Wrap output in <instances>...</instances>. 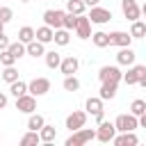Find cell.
Instances as JSON below:
<instances>
[{
  "label": "cell",
  "mask_w": 146,
  "mask_h": 146,
  "mask_svg": "<svg viewBox=\"0 0 146 146\" xmlns=\"http://www.w3.org/2000/svg\"><path fill=\"white\" fill-rule=\"evenodd\" d=\"M144 73H146V66H141V64H132V66H128V73H123V82H125L128 87L139 84V80H141Z\"/></svg>",
  "instance_id": "30bf717a"
},
{
  "label": "cell",
  "mask_w": 146,
  "mask_h": 146,
  "mask_svg": "<svg viewBox=\"0 0 146 146\" xmlns=\"http://www.w3.org/2000/svg\"><path fill=\"white\" fill-rule=\"evenodd\" d=\"M114 146H137L139 144V137L135 135V130H128V132H121L112 139Z\"/></svg>",
  "instance_id": "2e32d148"
},
{
  "label": "cell",
  "mask_w": 146,
  "mask_h": 146,
  "mask_svg": "<svg viewBox=\"0 0 146 146\" xmlns=\"http://www.w3.org/2000/svg\"><path fill=\"white\" fill-rule=\"evenodd\" d=\"M78 68H80V59H78L75 55L64 57V59H62V64H59V71H62L64 75H75V73H78Z\"/></svg>",
  "instance_id": "9a60e30c"
},
{
  "label": "cell",
  "mask_w": 146,
  "mask_h": 146,
  "mask_svg": "<svg viewBox=\"0 0 146 146\" xmlns=\"http://www.w3.org/2000/svg\"><path fill=\"white\" fill-rule=\"evenodd\" d=\"M96 139V130L91 128H80V130H73V135L66 139V146H82L87 141Z\"/></svg>",
  "instance_id": "6da1fadb"
},
{
  "label": "cell",
  "mask_w": 146,
  "mask_h": 146,
  "mask_svg": "<svg viewBox=\"0 0 146 146\" xmlns=\"http://www.w3.org/2000/svg\"><path fill=\"white\" fill-rule=\"evenodd\" d=\"M43 57H46V66H48V68H59V64H62V59H64L57 50H48Z\"/></svg>",
  "instance_id": "cb8c5ba5"
},
{
  "label": "cell",
  "mask_w": 146,
  "mask_h": 146,
  "mask_svg": "<svg viewBox=\"0 0 146 146\" xmlns=\"http://www.w3.org/2000/svg\"><path fill=\"white\" fill-rule=\"evenodd\" d=\"M64 16H66V11H62V9H46L43 11V23L57 30V27H64Z\"/></svg>",
  "instance_id": "52a82bcc"
},
{
  "label": "cell",
  "mask_w": 146,
  "mask_h": 146,
  "mask_svg": "<svg viewBox=\"0 0 146 146\" xmlns=\"http://www.w3.org/2000/svg\"><path fill=\"white\" fill-rule=\"evenodd\" d=\"M25 48H27V55H30V57H34V59L46 55V43H41L39 39H34V41L25 43Z\"/></svg>",
  "instance_id": "ac0fdd59"
},
{
  "label": "cell",
  "mask_w": 146,
  "mask_h": 146,
  "mask_svg": "<svg viewBox=\"0 0 146 146\" xmlns=\"http://www.w3.org/2000/svg\"><path fill=\"white\" fill-rule=\"evenodd\" d=\"M116 125L112 123V121H103V123H98V130H96V139L98 141H103V144H110L114 137H116Z\"/></svg>",
  "instance_id": "3957f363"
},
{
  "label": "cell",
  "mask_w": 146,
  "mask_h": 146,
  "mask_svg": "<svg viewBox=\"0 0 146 146\" xmlns=\"http://www.w3.org/2000/svg\"><path fill=\"white\" fill-rule=\"evenodd\" d=\"M84 123H87V112H82V110H73V112L66 116V128H68L71 132L84 128Z\"/></svg>",
  "instance_id": "9c48e42d"
},
{
  "label": "cell",
  "mask_w": 146,
  "mask_h": 146,
  "mask_svg": "<svg viewBox=\"0 0 146 146\" xmlns=\"http://www.w3.org/2000/svg\"><path fill=\"white\" fill-rule=\"evenodd\" d=\"M84 110H87V114H91V116L96 119V123H103V121H105V116H103V98H100V96L87 98Z\"/></svg>",
  "instance_id": "277c9868"
},
{
  "label": "cell",
  "mask_w": 146,
  "mask_h": 146,
  "mask_svg": "<svg viewBox=\"0 0 146 146\" xmlns=\"http://www.w3.org/2000/svg\"><path fill=\"white\" fill-rule=\"evenodd\" d=\"M9 43H11V41H9V39H7V34L2 32V34H0V50H7V48H9Z\"/></svg>",
  "instance_id": "74e56055"
},
{
  "label": "cell",
  "mask_w": 146,
  "mask_h": 146,
  "mask_svg": "<svg viewBox=\"0 0 146 146\" xmlns=\"http://www.w3.org/2000/svg\"><path fill=\"white\" fill-rule=\"evenodd\" d=\"M36 39V30L34 27H30V25H23L21 30H18V41H23V43H30V41H34Z\"/></svg>",
  "instance_id": "603a6c76"
},
{
  "label": "cell",
  "mask_w": 146,
  "mask_h": 146,
  "mask_svg": "<svg viewBox=\"0 0 146 146\" xmlns=\"http://www.w3.org/2000/svg\"><path fill=\"white\" fill-rule=\"evenodd\" d=\"M5 25H7V23H2V21H0V34L5 32Z\"/></svg>",
  "instance_id": "7bdbcfd3"
},
{
  "label": "cell",
  "mask_w": 146,
  "mask_h": 146,
  "mask_svg": "<svg viewBox=\"0 0 146 146\" xmlns=\"http://www.w3.org/2000/svg\"><path fill=\"white\" fill-rule=\"evenodd\" d=\"M75 34H78V39H91V21H89V16H84V14L78 16Z\"/></svg>",
  "instance_id": "4fadbf2b"
},
{
  "label": "cell",
  "mask_w": 146,
  "mask_h": 146,
  "mask_svg": "<svg viewBox=\"0 0 146 146\" xmlns=\"http://www.w3.org/2000/svg\"><path fill=\"white\" fill-rule=\"evenodd\" d=\"M9 52H11L16 59H21L23 55H27V48H25L23 41H14V43H9Z\"/></svg>",
  "instance_id": "4dcf8cb0"
},
{
  "label": "cell",
  "mask_w": 146,
  "mask_h": 146,
  "mask_svg": "<svg viewBox=\"0 0 146 146\" xmlns=\"http://www.w3.org/2000/svg\"><path fill=\"white\" fill-rule=\"evenodd\" d=\"M64 91H78L80 89V80L75 75H64V82H62Z\"/></svg>",
  "instance_id": "1f68e13d"
},
{
  "label": "cell",
  "mask_w": 146,
  "mask_h": 146,
  "mask_svg": "<svg viewBox=\"0 0 146 146\" xmlns=\"http://www.w3.org/2000/svg\"><path fill=\"white\" fill-rule=\"evenodd\" d=\"M39 135H41V141H43V144H52V141L57 139V130H55V125H48V123L39 130Z\"/></svg>",
  "instance_id": "44dd1931"
},
{
  "label": "cell",
  "mask_w": 146,
  "mask_h": 146,
  "mask_svg": "<svg viewBox=\"0 0 146 146\" xmlns=\"http://www.w3.org/2000/svg\"><path fill=\"white\" fill-rule=\"evenodd\" d=\"M135 50L130 48V46H125V48H119V52H116V64L119 66H132L135 64Z\"/></svg>",
  "instance_id": "e0dca14e"
},
{
  "label": "cell",
  "mask_w": 146,
  "mask_h": 146,
  "mask_svg": "<svg viewBox=\"0 0 146 146\" xmlns=\"http://www.w3.org/2000/svg\"><path fill=\"white\" fill-rule=\"evenodd\" d=\"M89 16V21L91 23H96V25H105V23H110L112 21V11L110 9H105V7H91V11L87 14Z\"/></svg>",
  "instance_id": "ba28073f"
},
{
  "label": "cell",
  "mask_w": 146,
  "mask_h": 146,
  "mask_svg": "<svg viewBox=\"0 0 146 146\" xmlns=\"http://www.w3.org/2000/svg\"><path fill=\"white\" fill-rule=\"evenodd\" d=\"M84 2H87V7H96L100 0H84Z\"/></svg>",
  "instance_id": "60d3db41"
},
{
  "label": "cell",
  "mask_w": 146,
  "mask_h": 146,
  "mask_svg": "<svg viewBox=\"0 0 146 146\" xmlns=\"http://www.w3.org/2000/svg\"><path fill=\"white\" fill-rule=\"evenodd\" d=\"M16 110L23 112V114H32V112L36 110V96H32V94L27 91L25 96L16 98Z\"/></svg>",
  "instance_id": "8fae6325"
},
{
  "label": "cell",
  "mask_w": 146,
  "mask_h": 146,
  "mask_svg": "<svg viewBox=\"0 0 146 146\" xmlns=\"http://www.w3.org/2000/svg\"><path fill=\"white\" fill-rule=\"evenodd\" d=\"M116 87H119V82H100L98 96H100L103 100H112V98L116 96Z\"/></svg>",
  "instance_id": "d6986e66"
},
{
  "label": "cell",
  "mask_w": 146,
  "mask_h": 146,
  "mask_svg": "<svg viewBox=\"0 0 146 146\" xmlns=\"http://www.w3.org/2000/svg\"><path fill=\"white\" fill-rule=\"evenodd\" d=\"M14 18V9L11 7H0V21L2 23H9Z\"/></svg>",
  "instance_id": "8d00e7d4"
},
{
  "label": "cell",
  "mask_w": 146,
  "mask_h": 146,
  "mask_svg": "<svg viewBox=\"0 0 146 146\" xmlns=\"http://www.w3.org/2000/svg\"><path fill=\"white\" fill-rule=\"evenodd\" d=\"M36 39H39L41 43H50V41L55 39V27H50V25L36 27Z\"/></svg>",
  "instance_id": "ffe728a7"
},
{
  "label": "cell",
  "mask_w": 146,
  "mask_h": 146,
  "mask_svg": "<svg viewBox=\"0 0 146 146\" xmlns=\"http://www.w3.org/2000/svg\"><path fill=\"white\" fill-rule=\"evenodd\" d=\"M114 125H116L119 132L137 130V128H139V116H135V114H119L116 121H114Z\"/></svg>",
  "instance_id": "7a4b0ae2"
},
{
  "label": "cell",
  "mask_w": 146,
  "mask_h": 146,
  "mask_svg": "<svg viewBox=\"0 0 146 146\" xmlns=\"http://www.w3.org/2000/svg\"><path fill=\"white\" fill-rule=\"evenodd\" d=\"M121 11H123V16H125L130 23L141 16V7L137 5V0H121Z\"/></svg>",
  "instance_id": "7c38bea8"
},
{
  "label": "cell",
  "mask_w": 146,
  "mask_h": 146,
  "mask_svg": "<svg viewBox=\"0 0 146 146\" xmlns=\"http://www.w3.org/2000/svg\"><path fill=\"white\" fill-rule=\"evenodd\" d=\"M130 43H132V34H130V32H121V30H116V32L110 34V46L125 48V46H130Z\"/></svg>",
  "instance_id": "5bb4252c"
},
{
  "label": "cell",
  "mask_w": 146,
  "mask_h": 146,
  "mask_svg": "<svg viewBox=\"0 0 146 146\" xmlns=\"http://www.w3.org/2000/svg\"><path fill=\"white\" fill-rule=\"evenodd\" d=\"M16 62H18V59L9 52V48H7V50H0V64H2V66H14Z\"/></svg>",
  "instance_id": "e575fe53"
},
{
  "label": "cell",
  "mask_w": 146,
  "mask_h": 146,
  "mask_svg": "<svg viewBox=\"0 0 146 146\" xmlns=\"http://www.w3.org/2000/svg\"><path fill=\"white\" fill-rule=\"evenodd\" d=\"M139 87H144V89H146V73L141 75V80H139Z\"/></svg>",
  "instance_id": "b9f144b4"
},
{
  "label": "cell",
  "mask_w": 146,
  "mask_h": 146,
  "mask_svg": "<svg viewBox=\"0 0 146 146\" xmlns=\"http://www.w3.org/2000/svg\"><path fill=\"white\" fill-rule=\"evenodd\" d=\"M141 16H146V2L141 5Z\"/></svg>",
  "instance_id": "ee69618b"
},
{
  "label": "cell",
  "mask_w": 146,
  "mask_h": 146,
  "mask_svg": "<svg viewBox=\"0 0 146 146\" xmlns=\"http://www.w3.org/2000/svg\"><path fill=\"white\" fill-rule=\"evenodd\" d=\"M68 32H71V30H66V27H57L52 41H55L57 46H68V41H71V34H68Z\"/></svg>",
  "instance_id": "484cf974"
},
{
  "label": "cell",
  "mask_w": 146,
  "mask_h": 146,
  "mask_svg": "<svg viewBox=\"0 0 146 146\" xmlns=\"http://www.w3.org/2000/svg\"><path fill=\"white\" fill-rule=\"evenodd\" d=\"M21 2H30V0H21Z\"/></svg>",
  "instance_id": "f6af8a7d"
},
{
  "label": "cell",
  "mask_w": 146,
  "mask_h": 146,
  "mask_svg": "<svg viewBox=\"0 0 146 146\" xmlns=\"http://www.w3.org/2000/svg\"><path fill=\"white\" fill-rule=\"evenodd\" d=\"M98 80L100 82H121L123 80V73H121V68L119 66H100V71H98Z\"/></svg>",
  "instance_id": "5b68a950"
},
{
  "label": "cell",
  "mask_w": 146,
  "mask_h": 146,
  "mask_svg": "<svg viewBox=\"0 0 146 146\" xmlns=\"http://www.w3.org/2000/svg\"><path fill=\"white\" fill-rule=\"evenodd\" d=\"M43 125H46V119H43L41 114H34V112H32L30 119H27V130H36V132H39Z\"/></svg>",
  "instance_id": "83f0119b"
},
{
  "label": "cell",
  "mask_w": 146,
  "mask_h": 146,
  "mask_svg": "<svg viewBox=\"0 0 146 146\" xmlns=\"http://www.w3.org/2000/svg\"><path fill=\"white\" fill-rule=\"evenodd\" d=\"M84 9H87V2L84 0H66V11H71V14H84Z\"/></svg>",
  "instance_id": "f546056e"
},
{
  "label": "cell",
  "mask_w": 146,
  "mask_h": 146,
  "mask_svg": "<svg viewBox=\"0 0 146 146\" xmlns=\"http://www.w3.org/2000/svg\"><path fill=\"white\" fill-rule=\"evenodd\" d=\"M75 25H78V14L66 11V16H64V27H66V30H75Z\"/></svg>",
  "instance_id": "d590c367"
},
{
  "label": "cell",
  "mask_w": 146,
  "mask_h": 146,
  "mask_svg": "<svg viewBox=\"0 0 146 146\" xmlns=\"http://www.w3.org/2000/svg\"><path fill=\"white\" fill-rule=\"evenodd\" d=\"M0 78H2L5 82H9V84L16 82V80H18V71H16V66H5V71L0 73Z\"/></svg>",
  "instance_id": "d6a6232c"
},
{
  "label": "cell",
  "mask_w": 146,
  "mask_h": 146,
  "mask_svg": "<svg viewBox=\"0 0 146 146\" xmlns=\"http://www.w3.org/2000/svg\"><path fill=\"white\" fill-rule=\"evenodd\" d=\"M7 103H9L7 94H5V91H0V110H5V107H7Z\"/></svg>",
  "instance_id": "f35d334b"
},
{
  "label": "cell",
  "mask_w": 146,
  "mask_h": 146,
  "mask_svg": "<svg viewBox=\"0 0 146 146\" xmlns=\"http://www.w3.org/2000/svg\"><path fill=\"white\" fill-rule=\"evenodd\" d=\"M91 41H94V46H96V48H107V46H110V34L98 30V32H94V34H91Z\"/></svg>",
  "instance_id": "4316f807"
},
{
  "label": "cell",
  "mask_w": 146,
  "mask_h": 146,
  "mask_svg": "<svg viewBox=\"0 0 146 146\" xmlns=\"http://www.w3.org/2000/svg\"><path fill=\"white\" fill-rule=\"evenodd\" d=\"M146 112V100H141V98H135L132 103H130V114H135V116H141Z\"/></svg>",
  "instance_id": "836d02e7"
},
{
  "label": "cell",
  "mask_w": 146,
  "mask_h": 146,
  "mask_svg": "<svg viewBox=\"0 0 146 146\" xmlns=\"http://www.w3.org/2000/svg\"><path fill=\"white\" fill-rule=\"evenodd\" d=\"M130 34H132V39H144L146 36V23L144 21H132L130 23Z\"/></svg>",
  "instance_id": "7402d4cb"
},
{
  "label": "cell",
  "mask_w": 146,
  "mask_h": 146,
  "mask_svg": "<svg viewBox=\"0 0 146 146\" xmlns=\"http://www.w3.org/2000/svg\"><path fill=\"white\" fill-rule=\"evenodd\" d=\"M39 141H41V135H39L36 130H27V132L21 137V144H23V146H36Z\"/></svg>",
  "instance_id": "f1b7e54d"
},
{
  "label": "cell",
  "mask_w": 146,
  "mask_h": 146,
  "mask_svg": "<svg viewBox=\"0 0 146 146\" xmlns=\"http://www.w3.org/2000/svg\"><path fill=\"white\" fill-rule=\"evenodd\" d=\"M139 128H146V112L139 116Z\"/></svg>",
  "instance_id": "ab89813d"
},
{
  "label": "cell",
  "mask_w": 146,
  "mask_h": 146,
  "mask_svg": "<svg viewBox=\"0 0 146 146\" xmlns=\"http://www.w3.org/2000/svg\"><path fill=\"white\" fill-rule=\"evenodd\" d=\"M27 91L32 94V96H46L48 91H50V80L48 78H34V80H30L27 82Z\"/></svg>",
  "instance_id": "8992f818"
},
{
  "label": "cell",
  "mask_w": 146,
  "mask_h": 146,
  "mask_svg": "<svg viewBox=\"0 0 146 146\" xmlns=\"http://www.w3.org/2000/svg\"><path fill=\"white\" fill-rule=\"evenodd\" d=\"M9 94H11L14 98H21V96H25V94H27V82H23V80H16V82H11V84H9Z\"/></svg>",
  "instance_id": "d4e9b609"
}]
</instances>
